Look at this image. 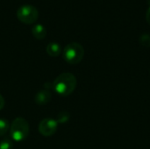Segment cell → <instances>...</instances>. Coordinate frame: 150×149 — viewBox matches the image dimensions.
<instances>
[{
    "label": "cell",
    "mask_w": 150,
    "mask_h": 149,
    "mask_svg": "<svg viewBox=\"0 0 150 149\" xmlns=\"http://www.w3.org/2000/svg\"><path fill=\"white\" fill-rule=\"evenodd\" d=\"M76 77L69 72L59 75L52 83L54 90L62 97H67L72 94L76 88Z\"/></svg>",
    "instance_id": "cell-1"
},
{
    "label": "cell",
    "mask_w": 150,
    "mask_h": 149,
    "mask_svg": "<svg viewBox=\"0 0 150 149\" xmlns=\"http://www.w3.org/2000/svg\"><path fill=\"white\" fill-rule=\"evenodd\" d=\"M69 119H70V115L68 112H61L57 115L56 121H57V123L64 124V123H67L69 120Z\"/></svg>",
    "instance_id": "cell-9"
},
{
    "label": "cell",
    "mask_w": 150,
    "mask_h": 149,
    "mask_svg": "<svg viewBox=\"0 0 150 149\" xmlns=\"http://www.w3.org/2000/svg\"><path fill=\"white\" fill-rule=\"evenodd\" d=\"M32 33L37 40H43L47 35V29L41 24H35L32 27Z\"/></svg>",
    "instance_id": "cell-8"
},
{
    "label": "cell",
    "mask_w": 150,
    "mask_h": 149,
    "mask_svg": "<svg viewBox=\"0 0 150 149\" xmlns=\"http://www.w3.org/2000/svg\"><path fill=\"white\" fill-rule=\"evenodd\" d=\"M39 17L38 9L32 4H23L20 5L17 10V18L19 21L25 24H33L34 23Z\"/></svg>",
    "instance_id": "cell-4"
},
{
    "label": "cell",
    "mask_w": 150,
    "mask_h": 149,
    "mask_svg": "<svg viewBox=\"0 0 150 149\" xmlns=\"http://www.w3.org/2000/svg\"><path fill=\"white\" fill-rule=\"evenodd\" d=\"M139 42L142 46L145 47H150V34L149 33H142L139 38Z\"/></svg>",
    "instance_id": "cell-11"
},
{
    "label": "cell",
    "mask_w": 150,
    "mask_h": 149,
    "mask_svg": "<svg viewBox=\"0 0 150 149\" xmlns=\"http://www.w3.org/2000/svg\"><path fill=\"white\" fill-rule=\"evenodd\" d=\"M10 129V124L7 119H0V136H4Z\"/></svg>",
    "instance_id": "cell-10"
},
{
    "label": "cell",
    "mask_w": 150,
    "mask_h": 149,
    "mask_svg": "<svg viewBox=\"0 0 150 149\" xmlns=\"http://www.w3.org/2000/svg\"><path fill=\"white\" fill-rule=\"evenodd\" d=\"M146 20L150 25V5L149 9H148V11H147V12H146Z\"/></svg>",
    "instance_id": "cell-14"
},
{
    "label": "cell",
    "mask_w": 150,
    "mask_h": 149,
    "mask_svg": "<svg viewBox=\"0 0 150 149\" xmlns=\"http://www.w3.org/2000/svg\"><path fill=\"white\" fill-rule=\"evenodd\" d=\"M46 50H47V53L52 57L59 56L62 52L61 45L59 43H57V42H54V41L48 43L47 46Z\"/></svg>",
    "instance_id": "cell-7"
},
{
    "label": "cell",
    "mask_w": 150,
    "mask_h": 149,
    "mask_svg": "<svg viewBox=\"0 0 150 149\" xmlns=\"http://www.w3.org/2000/svg\"><path fill=\"white\" fill-rule=\"evenodd\" d=\"M13 143L11 140L6 139L0 142V149H12Z\"/></svg>",
    "instance_id": "cell-12"
},
{
    "label": "cell",
    "mask_w": 150,
    "mask_h": 149,
    "mask_svg": "<svg viewBox=\"0 0 150 149\" xmlns=\"http://www.w3.org/2000/svg\"><path fill=\"white\" fill-rule=\"evenodd\" d=\"M30 128L28 122L21 117L16 118L11 126H10V134L11 139L14 141L20 142L25 141L29 135Z\"/></svg>",
    "instance_id": "cell-2"
},
{
    "label": "cell",
    "mask_w": 150,
    "mask_h": 149,
    "mask_svg": "<svg viewBox=\"0 0 150 149\" xmlns=\"http://www.w3.org/2000/svg\"><path fill=\"white\" fill-rule=\"evenodd\" d=\"M51 99V93L48 90H41L38 91L34 97V101L38 105H45Z\"/></svg>",
    "instance_id": "cell-6"
},
{
    "label": "cell",
    "mask_w": 150,
    "mask_h": 149,
    "mask_svg": "<svg viewBox=\"0 0 150 149\" xmlns=\"http://www.w3.org/2000/svg\"><path fill=\"white\" fill-rule=\"evenodd\" d=\"M84 56V48L78 42L69 43L62 51V57L69 64L79 63Z\"/></svg>",
    "instance_id": "cell-3"
},
{
    "label": "cell",
    "mask_w": 150,
    "mask_h": 149,
    "mask_svg": "<svg viewBox=\"0 0 150 149\" xmlns=\"http://www.w3.org/2000/svg\"><path fill=\"white\" fill-rule=\"evenodd\" d=\"M148 2H149V4L150 5V0H148Z\"/></svg>",
    "instance_id": "cell-15"
},
{
    "label": "cell",
    "mask_w": 150,
    "mask_h": 149,
    "mask_svg": "<svg viewBox=\"0 0 150 149\" xmlns=\"http://www.w3.org/2000/svg\"><path fill=\"white\" fill-rule=\"evenodd\" d=\"M4 105H5V101H4V97L0 94V111L4 107Z\"/></svg>",
    "instance_id": "cell-13"
},
{
    "label": "cell",
    "mask_w": 150,
    "mask_h": 149,
    "mask_svg": "<svg viewBox=\"0 0 150 149\" xmlns=\"http://www.w3.org/2000/svg\"><path fill=\"white\" fill-rule=\"evenodd\" d=\"M58 127V123L54 119H44L39 125V132L42 136L49 137L54 135Z\"/></svg>",
    "instance_id": "cell-5"
}]
</instances>
